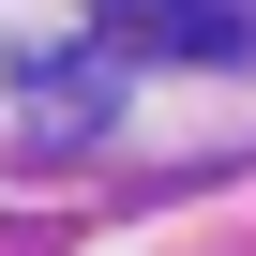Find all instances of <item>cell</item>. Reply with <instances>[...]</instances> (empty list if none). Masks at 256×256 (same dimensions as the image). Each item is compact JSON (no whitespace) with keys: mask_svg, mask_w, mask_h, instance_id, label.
<instances>
[{"mask_svg":"<svg viewBox=\"0 0 256 256\" xmlns=\"http://www.w3.org/2000/svg\"><path fill=\"white\" fill-rule=\"evenodd\" d=\"M106 16H166V46H226V16H211V0H106Z\"/></svg>","mask_w":256,"mask_h":256,"instance_id":"1","label":"cell"}]
</instances>
